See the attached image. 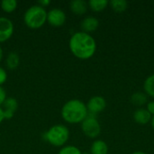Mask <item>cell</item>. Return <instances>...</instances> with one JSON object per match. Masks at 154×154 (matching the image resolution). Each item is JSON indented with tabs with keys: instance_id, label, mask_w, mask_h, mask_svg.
<instances>
[{
	"instance_id": "cell-23",
	"label": "cell",
	"mask_w": 154,
	"mask_h": 154,
	"mask_svg": "<svg viewBox=\"0 0 154 154\" xmlns=\"http://www.w3.org/2000/svg\"><path fill=\"white\" fill-rule=\"evenodd\" d=\"M6 93L5 90L0 86V106H2V104L5 102V100L6 99Z\"/></svg>"
},
{
	"instance_id": "cell-11",
	"label": "cell",
	"mask_w": 154,
	"mask_h": 154,
	"mask_svg": "<svg viewBox=\"0 0 154 154\" xmlns=\"http://www.w3.org/2000/svg\"><path fill=\"white\" fill-rule=\"evenodd\" d=\"M134 120L141 125H145L148 123H151L152 115L146 110V108H138L133 114Z\"/></svg>"
},
{
	"instance_id": "cell-27",
	"label": "cell",
	"mask_w": 154,
	"mask_h": 154,
	"mask_svg": "<svg viewBox=\"0 0 154 154\" xmlns=\"http://www.w3.org/2000/svg\"><path fill=\"white\" fill-rule=\"evenodd\" d=\"M151 125H152V128L154 130V116H152V120H151Z\"/></svg>"
},
{
	"instance_id": "cell-18",
	"label": "cell",
	"mask_w": 154,
	"mask_h": 154,
	"mask_svg": "<svg viewBox=\"0 0 154 154\" xmlns=\"http://www.w3.org/2000/svg\"><path fill=\"white\" fill-rule=\"evenodd\" d=\"M109 5L116 13H123L128 7V3L125 0H112L109 2Z\"/></svg>"
},
{
	"instance_id": "cell-24",
	"label": "cell",
	"mask_w": 154,
	"mask_h": 154,
	"mask_svg": "<svg viewBox=\"0 0 154 154\" xmlns=\"http://www.w3.org/2000/svg\"><path fill=\"white\" fill-rule=\"evenodd\" d=\"M51 4V1L50 0H40L39 2H38V5H41L42 7H46V6H48L49 5Z\"/></svg>"
},
{
	"instance_id": "cell-16",
	"label": "cell",
	"mask_w": 154,
	"mask_h": 154,
	"mask_svg": "<svg viewBox=\"0 0 154 154\" xmlns=\"http://www.w3.org/2000/svg\"><path fill=\"white\" fill-rule=\"evenodd\" d=\"M88 7L94 11V12H101L105 10L107 5H109V2L107 0H90L88 2Z\"/></svg>"
},
{
	"instance_id": "cell-28",
	"label": "cell",
	"mask_w": 154,
	"mask_h": 154,
	"mask_svg": "<svg viewBox=\"0 0 154 154\" xmlns=\"http://www.w3.org/2000/svg\"><path fill=\"white\" fill-rule=\"evenodd\" d=\"M3 49H2V47L0 46V61L2 60V59H3Z\"/></svg>"
},
{
	"instance_id": "cell-10",
	"label": "cell",
	"mask_w": 154,
	"mask_h": 154,
	"mask_svg": "<svg viewBox=\"0 0 154 154\" xmlns=\"http://www.w3.org/2000/svg\"><path fill=\"white\" fill-rule=\"evenodd\" d=\"M99 26V21L94 16H87L80 23V28L82 32L89 33L95 32Z\"/></svg>"
},
{
	"instance_id": "cell-4",
	"label": "cell",
	"mask_w": 154,
	"mask_h": 154,
	"mask_svg": "<svg viewBox=\"0 0 154 154\" xmlns=\"http://www.w3.org/2000/svg\"><path fill=\"white\" fill-rule=\"evenodd\" d=\"M42 138L51 145L62 148L69 141V131L64 125H55L42 135Z\"/></svg>"
},
{
	"instance_id": "cell-7",
	"label": "cell",
	"mask_w": 154,
	"mask_h": 154,
	"mask_svg": "<svg viewBox=\"0 0 154 154\" xmlns=\"http://www.w3.org/2000/svg\"><path fill=\"white\" fill-rule=\"evenodd\" d=\"M66 14L60 8H52L47 12V23L54 27L62 26L66 22Z\"/></svg>"
},
{
	"instance_id": "cell-8",
	"label": "cell",
	"mask_w": 154,
	"mask_h": 154,
	"mask_svg": "<svg viewBox=\"0 0 154 154\" xmlns=\"http://www.w3.org/2000/svg\"><path fill=\"white\" fill-rule=\"evenodd\" d=\"M14 23L13 22L4 16H0V43L9 40L14 33Z\"/></svg>"
},
{
	"instance_id": "cell-17",
	"label": "cell",
	"mask_w": 154,
	"mask_h": 154,
	"mask_svg": "<svg viewBox=\"0 0 154 154\" xmlns=\"http://www.w3.org/2000/svg\"><path fill=\"white\" fill-rule=\"evenodd\" d=\"M143 89L148 97L154 98V74L146 78L143 83Z\"/></svg>"
},
{
	"instance_id": "cell-9",
	"label": "cell",
	"mask_w": 154,
	"mask_h": 154,
	"mask_svg": "<svg viewBox=\"0 0 154 154\" xmlns=\"http://www.w3.org/2000/svg\"><path fill=\"white\" fill-rule=\"evenodd\" d=\"M2 108L4 110L5 119H11L14 117V113L18 108L17 100L14 97H6L5 102L2 104Z\"/></svg>"
},
{
	"instance_id": "cell-15",
	"label": "cell",
	"mask_w": 154,
	"mask_h": 154,
	"mask_svg": "<svg viewBox=\"0 0 154 154\" xmlns=\"http://www.w3.org/2000/svg\"><path fill=\"white\" fill-rule=\"evenodd\" d=\"M5 64H6V67L13 70V69H15L19 64H20V57L19 55L14 52V51H12L10 53H8L6 59H5Z\"/></svg>"
},
{
	"instance_id": "cell-2",
	"label": "cell",
	"mask_w": 154,
	"mask_h": 154,
	"mask_svg": "<svg viewBox=\"0 0 154 154\" xmlns=\"http://www.w3.org/2000/svg\"><path fill=\"white\" fill-rule=\"evenodd\" d=\"M62 119L71 125L81 124L88 116L86 104L79 99L67 101L60 111Z\"/></svg>"
},
{
	"instance_id": "cell-25",
	"label": "cell",
	"mask_w": 154,
	"mask_h": 154,
	"mask_svg": "<svg viewBox=\"0 0 154 154\" xmlns=\"http://www.w3.org/2000/svg\"><path fill=\"white\" fill-rule=\"evenodd\" d=\"M5 120V115H4V110L2 108V106H0V124Z\"/></svg>"
},
{
	"instance_id": "cell-19",
	"label": "cell",
	"mask_w": 154,
	"mask_h": 154,
	"mask_svg": "<svg viewBox=\"0 0 154 154\" xmlns=\"http://www.w3.org/2000/svg\"><path fill=\"white\" fill-rule=\"evenodd\" d=\"M1 8L5 13H12L17 7L16 0H3L1 2Z\"/></svg>"
},
{
	"instance_id": "cell-22",
	"label": "cell",
	"mask_w": 154,
	"mask_h": 154,
	"mask_svg": "<svg viewBox=\"0 0 154 154\" xmlns=\"http://www.w3.org/2000/svg\"><path fill=\"white\" fill-rule=\"evenodd\" d=\"M146 110L152 115L154 116V101H150L146 104Z\"/></svg>"
},
{
	"instance_id": "cell-5",
	"label": "cell",
	"mask_w": 154,
	"mask_h": 154,
	"mask_svg": "<svg viewBox=\"0 0 154 154\" xmlns=\"http://www.w3.org/2000/svg\"><path fill=\"white\" fill-rule=\"evenodd\" d=\"M81 130L83 134L90 138L96 139L101 134V125L97 120V117L93 115H89L81 123Z\"/></svg>"
},
{
	"instance_id": "cell-3",
	"label": "cell",
	"mask_w": 154,
	"mask_h": 154,
	"mask_svg": "<svg viewBox=\"0 0 154 154\" xmlns=\"http://www.w3.org/2000/svg\"><path fill=\"white\" fill-rule=\"evenodd\" d=\"M23 22L30 29H39L47 22V12L39 5L30 6L23 14Z\"/></svg>"
},
{
	"instance_id": "cell-1",
	"label": "cell",
	"mask_w": 154,
	"mask_h": 154,
	"mask_svg": "<svg viewBox=\"0 0 154 154\" xmlns=\"http://www.w3.org/2000/svg\"><path fill=\"white\" fill-rule=\"evenodd\" d=\"M69 47L71 53L79 60H89L97 51V42L93 36L82 31L71 35Z\"/></svg>"
},
{
	"instance_id": "cell-20",
	"label": "cell",
	"mask_w": 154,
	"mask_h": 154,
	"mask_svg": "<svg viewBox=\"0 0 154 154\" xmlns=\"http://www.w3.org/2000/svg\"><path fill=\"white\" fill-rule=\"evenodd\" d=\"M58 154H83V152L74 145H65L60 150Z\"/></svg>"
},
{
	"instance_id": "cell-12",
	"label": "cell",
	"mask_w": 154,
	"mask_h": 154,
	"mask_svg": "<svg viewBox=\"0 0 154 154\" xmlns=\"http://www.w3.org/2000/svg\"><path fill=\"white\" fill-rule=\"evenodd\" d=\"M70 11L76 15H83L88 9V5L84 0H73L69 3Z\"/></svg>"
},
{
	"instance_id": "cell-21",
	"label": "cell",
	"mask_w": 154,
	"mask_h": 154,
	"mask_svg": "<svg viewBox=\"0 0 154 154\" xmlns=\"http://www.w3.org/2000/svg\"><path fill=\"white\" fill-rule=\"evenodd\" d=\"M6 80H7V72L4 68L0 67V86L5 83Z\"/></svg>"
},
{
	"instance_id": "cell-26",
	"label": "cell",
	"mask_w": 154,
	"mask_h": 154,
	"mask_svg": "<svg viewBox=\"0 0 154 154\" xmlns=\"http://www.w3.org/2000/svg\"><path fill=\"white\" fill-rule=\"evenodd\" d=\"M131 154H147L146 152H142V151H136V152H134L133 153Z\"/></svg>"
},
{
	"instance_id": "cell-6",
	"label": "cell",
	"mask_w": 154,
	"mask_h": 154,
	"mask_svg": "<svg viewBox=\"0 0 154 154\" xmlns=\"http://www.w3.org/2000/svg\"><path fill=\"white\" fill-rule=\"evenodd\" d=\"M86 106L88 114L97 116L99 113L103 112L106 109V100L101 96H94L88 101Z\"/></svg>"
},
{
	"instance_id": "cell-13",
	"label": "cell",
	"mask_w": 154,
	"mask_h": 154,
	"mask_svg": "<svg viewBox=\"0 0 154 154\" xmlns=\"http://www.w3.org/2000/svg\"><path fill=\"white\" fill-rule=\"evenodd\" d=\"M90 154H108L107 143L103 140H95L90 146Z\"/></svg>"
},
{
	"instance_id": "cell-14",
	"label": "cell",
	"mask_w": 154,
	"mask_h": 154,
	"mask_svg": "<svg viewBox=\"0 0 154 154\" xmlns=\"http://www.w3.org/2000/svg\"><path fill=\"white\" fill-rule=\"evenodd\" d=\"M131 103L136 106H143L148 103V96L144 92H135L130 97Z\"/></svg>"
}]
</instances>
